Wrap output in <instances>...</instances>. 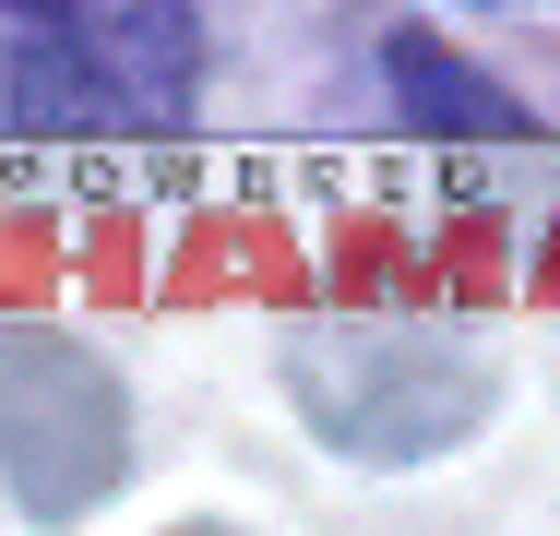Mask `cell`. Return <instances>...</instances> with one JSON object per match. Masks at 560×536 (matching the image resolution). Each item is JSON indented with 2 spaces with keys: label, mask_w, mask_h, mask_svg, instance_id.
I'll return each instance as SVG.
<instances>
[{
  "label": "cell",
  "mask_w": 560,
  "mask_h": 536,
  "mask_svg": "<svg viewBox=\"0 0 560 536\" xmlns=\"http://www.w3.org/2000/svg\"><path fill=\"white\" fill-rule=\"evenodd\" d=\"M0 96L24 143H155L203 96L191 0H0Z\"/></svg>",
  "instance_id": "1"
}]
</instances>
